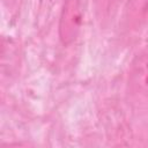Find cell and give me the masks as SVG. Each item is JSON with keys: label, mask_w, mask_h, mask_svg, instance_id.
Returning <instances> with one entry per match:
<instances>
[{"label": "cell", "mask_w": 148, "mask_h": 148, "mask_svg": "<svg viewBox=\"0 0 148 148\" xmlns=\"http://www.w3.org/2000/svg\"><path fill=\"white\" fill-rule=\"evenodd\" d=\"M130 80L135 90L148 96V53L135 58L131 67Z\"/></svg>", "instance_id": "2"}, {"label": "cell", "mask_w": 148, "mask_h": 148, "mask_svg": "<svg viewBox=\"0 0 148 148\" xmlns=\"http://www.w3.org/2000/svg\"><path fill=\"white\" fill-rule=\"evenodd\" d=\"M109 1H111V0H97V2H98V3H101V5H102V3H104V2H109Z\"/></svg>", "instance_id": "3"}, {"label": "cell", "mask_w": 148, "mask_h": 148, "mask_svg": "<svg viewBox=\"0 0 148 148\" xmlns=\"http://www.w3.org/2000/svg\"><path fill=\"white\" fill-rule=\"evenodd\" d=\"M81 22L82 0H64L59 20V37L64 45L71 44L77 37Z\"/></svg>", "instance_id": "1"}]
</instances>
